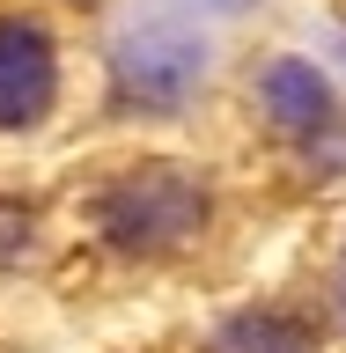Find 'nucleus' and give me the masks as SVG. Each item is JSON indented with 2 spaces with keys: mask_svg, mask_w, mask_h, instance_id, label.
I'll use <instances>...</instances> for the list:
<instances>
[{
  "mask_svg": "<svg viewBox=\"0 0 346 353\" xmlns=\"http://www.w3.org/2000/svg\"><path fill=\"white\" fill-rule=\"evenodd\" d=\"M104 236L133 258H162V250H184V243L206 228V184L177 162H140L104 192L96 206Z\"/></svg>",
  "mask_w": 346,
  "mask_h": 353,
  "instance_id": "nucleus-1",
  "label": "nucleus"
},
{
  "mask_svg": "<svg viewBox=\"0 0 346 353\" xmlns=\"http://www.w3.org/2000/svg\"><path fill=\"white\" fill-rule=\"evenodd\" d=\"M206 74V37L184 15H133L110 37V88L133 110H184Z\"/></svg>",
  "mask_w": 346,
  "mask_h": 353,
  "instance_id": "nucleus-2",
  "label": "nucleus"
},
{
  "mask_svg": "<svg viewBox=\"0 0 346 353\" xmlns=\"http://www.w3.org/2000/svg\"><path fill=\"white\" fill-rule=\"evenodd\" d=\"M52 88H59V59H52V37L22 15H0V132L37 125L52 110Z\"/></svg>",
  "mask_w": 346,
  "mask_h": 353,
  "instance_id": "nucleus-3",
  "label": "nucleus"
},
{
  "mask_svg": "<svg viewBox=\"0 0 346 353\" xmlns=\"http://www.w3.org/2000/svg\"><path fill=\"white\" fill-rule=\"evenodd\" d=\"M265 110L280 118V132L317 140L331 125V88H325V74L309 59H280V66H265Z\"/></svg>",
  "mask_w": 346,
  "mask_h": 353,
  "instance_id": "nucleus-4",
  "label": "nucleus"
},
{
  "mask_svg": "<svg viewBox=\"0 0 346 353\" xmlns=\"http://www.w3.org/2000/svg\"><path fill=\"white\" fill-rule=\"evenodd\" d=\"M206 353H317V331L280 309H243L206 339Z\"/></svg>",
  "mask_w": 346,
  "mask_h": 353,
  "instance_id": "nucleus-5",
  "label": "nucleus"
},
{
  "mask_svg": "<svg viewBox=\"0 0 346 353\" xmlns=\"http://www.w3.org/2000/svg\"><path fill=\"white\" fill-rule=\"evenodd\" d=\"M30 236H37V221H30V206H0V265L30 258Z\"/></svg>",
  "mask_w": 346,
  "mask_h": 353,
  "instance_id": "nucleus-6",
  "label": "nucleus"
},
{
  "mask_svg": "<svg viewBox=\"0 0 346 353\" xmlns=\"http://www.w3.org/2000/svg\"><path fill=\"white\" fill-rule=\"evenodd\" d=\"M199 8H214V15H243L251 0H199Z\"/></svg>",
  "mask_w": 346,
  "mask_h": 353,
  "instance_id": "nucleus-7",
  "label": "nucleus"
},
{
  "mask_svg": "<svg viewBox=\"0 0 346 353\" xmlns=\"http://www.w3.org/2000/svg\"><path fill=\"white\" fill-rule=\"evenodd\" d=\"M339 309H346V265H339Z\"/></svg>",
  "mask_w": 346,
  "mask_h": 353,
  "instance_id": "nucleus-8",
  "label": "nucleus"
}]
</instances>
